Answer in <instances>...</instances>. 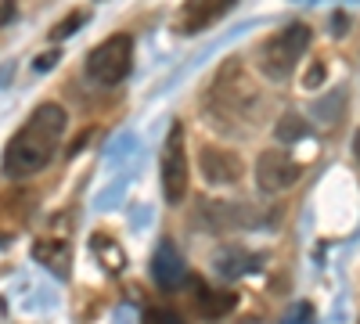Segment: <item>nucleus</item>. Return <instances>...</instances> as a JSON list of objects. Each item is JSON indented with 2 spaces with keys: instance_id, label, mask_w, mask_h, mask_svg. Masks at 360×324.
I'll return each instance as SVG.
<instances>
[{
  "instance_id": "f257e3e1",
  "label": "nucleus",
  "mask_w": 360,
  "mask_h": 324,
  "mask_svg": "<svg viewBox=\"0 0 360 324\" xmlns=\"http://www.w3.org/2000/svg\"><path fill=\"white\" fill-rule=\"evenodd\" d=\"M65 127H69V112L58 101L37 105V112L18 127V134L4 148V176L22 181V176L40 173L54 159L58 144H62V137H65Z\"/></svg>"
},
{
  "instance_id": "f03ea898",
  "label": "nucleus",
  "mask_w": 360,
  "mask_h": 324,
  "mask_svg": "<svg viewBox=\"0 0 360 324\" xmlns=\"http://www.w3.org/2000/svg\"><path fill=\"white\" fill-rule=\"evenodd\" d=\"M256 105H259V86L249 79L242 62H227L205 94V112L213 119V127H220V130L245 127L256 115Z\"/></svg>"
},
{
  "instance_id": "7ed1b4c3",
  "label": "nucleus",
  "mask_w": 360,
  "mask_h": 324,
  "mask_svg": "<svg viewBox=\"0 0 360 324\" xmlns=\"http://www.w3.org/2000/svg\"><path fill=\"white\" fill-rule=\"evenodd\" d=\"M310 47V25L303 22H292L285 29H278V33H270L259 51H256V65L266 79H274V83H285L292 76V69L299 65V58L307 54Z\"/></svg>"
},
{
  "instance_id": "20e7f679",
  "label": "nucleus",
  "mask_w": 360,
  "mask_h": 324,
  "mask_svg": "<svg viewBox=\"0 0 360 324\" xmlns=\"http://www.w3.org/2000/svg\"><path fill=\"white\" fill-rule=\"evenodd\" d=\"M86 79L98 86H115L123 83L134 69V40L127 33H115L108 40H101L94 51L86 54Z\"/></svg>"
},
{
  "instance_id": "39448f33",
  "label": "nucleus",
  "mask_w": 360,
  "mask_h": 324,
  "mask_svg": "<svg viewBox=\"0 0 360 324\" xmlns=\"http://www.w3.org/2000/svg\"><path fill=\"white\" fill-rule=\"evenodd\" d=\"M188 184H191V169H188V148H184V127L173 123L166 148H162V191L169 205H180L188 198Z\"/></svg>"
},
{
  "instance_id": "423d86ee",
  "label": "nucleus",
  "mask_w": 360,
  "mask_h": 324,
  "mask_svg": "<svg viewBox=\"0 0 360 324\" xmlns=\"http://www.w3.org/2000/svg\"><path fill=\"white\" fill-rule=\"evenodd\" d=\"M259 220V213L252 209L249 202H234V198H205L198 202L195 209V223L209 234H220V231H245Z\"/></svg>"
},
{
  "instance_id": "0eeeda50",
  "label": "nucleus",
  "mask_w": 360,
  "mask_h": 324,
  "mask_svg": "<svg viewBox=\"0 0 360 324\" xmlns=\"http://www.w3.org/2000/svg\"><path fill=\"white\" fill-rule=\"evenodd\" d=\"M299 176H303V166H299L288 152L281 148H270L256 159V184L266 191V195H278V191H288Z\"/></svg>"
},
{
  "instance_id": "6e6552de",
  "label": "nucleus",
  "mask_w": 360,
  "mask_h": 324,
  "mask_svg": "<svg viewBox=\"0 0 360 324\" xmlns=\"http://www.w3.org/2000/svg\"><path fill=\"white\" fill-rule=\"evenodd\" d=\"M198 166L209 184H238L242 181V169H245L242 155L231 148H220V144H205L198 152Z\"/></svg>"
},
{
  "instance_id": "1a4fd4ad",
  "label": "nucleus",
  "mask_w": 360,
  "mask_h": 324,
  "mask_svg": "<svg viewBox=\"0 0 360 324\" xmlns=\"http://www.w3.org/2000/svg\"><path fill=\"white\" fill-rule=\"evenodd\" d=\"M231 8H234V0H188L176 15V33H184V37L202 33L213 22H220Z\"/></svg>"
},
{
  "instance_id": "9d476101",
  "label": "nucleus",
  "mask_w": 360,
  "mask_h": 324,
  "mask_svg": "<svg viewBox=\"0 0 360 324\" xmlns=\"http://www.w3.org/2000/svg\"><path fill=\"white\" fill-rule=\"evenodd\" d=\"M152 278H155V285L159 288H180L188 281V267H184V256L176 252V245H169V242H162L159 249H155V259H152Z\"/></svg>"
},
{
  "instance_id": "9b49d317",
  "label": "nucleus",
  "mask_w": 360,
  "mask_h": 324,
  "mask_svg": "<svg viewBox=\"0 0 360 324\" xmlns=\"http://www.w3.org/2000/svg\"><path fill=\"white\" fill-rule=\"evenodd\" d=\"M213 267H217L220 278L234 281V278L256 271V267H259V256H252L249 249H238V245H224V249H217V256H213Z\"/></svg>"
},
{
  "instance_id": "f8f14e48",
  "label": "nucleus",
  "mask_w": 360,
  "mask_h": 324,
  "mask_svg": "<svg viewBox=\"0 0 360 324\" xmlns=\"http://www.w3.org/2000/svg\"><path fill=\"white\" fill-rule=\"evenodd\" d=\"M195 306L202 317H224L234 310V292L227 288H213V285H198L195 288Z\"/></svg>"
},
{
  "instance_id": "ddd939ff",
  "label": "nucleus",
  "mask_w": 360,
  "mask_h": 324,
  "mask_svg": "<svg viewBox=\"0 0 360 324\" xmlns=\"http://www.w3.org/2000/svg\"><path fill=\"white\" fill-rule=\"evenodd\" d=\"M307 134H310V123H307L299 112H285L281 119H278V127H274V137L285 141V144H288V141H303Z\"/></svg>"
},
{
  "instance_id": "4468645a",
  "label": "nucleus",
  "mask_w": 360,
  "mask_h": 324,
  "mask_svg": "<svg viewBox=\"0 0 360 324\" xmlns=\"http://www.w3.org/2000/svg\"><path fill=\"white\" fill-rule=\"evenodd\" d=\"M37 256H40V263H47L51 271H62V274L69 271V249L62 242H40Z\"/></svg>"
},
{
  "instance_id": "2eb2a0df",
  "label": "nucleus",
  "mask_w": 360,
  "mask_h": 324,
  "mask_svg": "<svg viewBox=\"0 0 360 324\" xmlns=\"http://www.w3.org/2000/svg\"><path fill=\"white\" fill-rule=\"evenodd\" d=\"M79 22H83V11H72V15H69V18H65L62 25H54V29H51V37H54V40H62V37H72L76 29H79Z\"/></svg>"
},
{
  "instance_id": "dca6fc26",
  "label": "nucleus",
  "mask_w": 360,
  "mask_h": 324,
  "mask_svg": "<svg viewBox=\"0 0 360 324\" xmlns=\"http://www.w3.org/2000/svg\"><path fill=\"white\" fill-rule=\"evenodd\" d=\"M141 324H184V320H180L176 313H169V310H144Z\"/></svg>"
},
{
  "instance_id": "f3484780",
  "label": "nucleus",
  "mask_w": 360,
  "mask_h": 324,
  "mask_svg": "<svg viewBox=\"0 0 360 324\" xmlns=\"http://www.w3.org/2000/svg\"><path fill=\"white\" fill-rule=\"evenodd\" d=\"M321 79H324V65H314V69H310V76H307V91H314V86H317Z\"/></svg>"
},
{
  "instance_id": "a211bd4d",
  "label": "nucleus",
  "mask_w": 360,
  "mask_h": 324,
  "mask_svg": "<svg viewBox=\"0 0 360 324\" xmlns=\"http://www.w3.org/2000/svg\"><path fill=\"white\" fill-rule=\"evenodd\" d=\"M11 15H15V0H0V25L11 22Z\"/></svg>"
},
{
  "instance_id": "6ab92c4d",
  "label": "nucleus",
  "mask_w": 360,
  "mask_h": 324,
  "mask_svg": "<svg viewBox=\"0 0 360 324\" xmlns=\"http://www.w3.org/2000/svg\"><path fill=\"white\" fill-rule=\"evenodd\" d=\"M353 155H356V159H360V130H356V134H353Z\"/></svg>"
}]
</instances>
